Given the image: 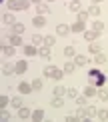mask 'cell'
Wrapping results in <instances>:
<instances>
[{
	"mask_svg": "<svg viewBox=\"0 0 108 122\" xmlns=\"http://www.w3.org/2000/svg\"><path fill=\"white\" fill-rule=\"evenodd\" d=\"M54 42H56L54 36H44V44L46 46H54Z\"/></svg>",
	"mask_w": 108,
	"mask_h": 122,
	"instance_id": "obj_37",
	"label": "cell"
},
{
	"mask_svg": "<svg viewBox=\"0 0 108 122\" xmlns=\"http://www.w3.org/2000/svg\"><path fill=\"white\" fill-rule=\"evenodd\" d=\"M18 90H20V94H30L32 92V84H26V82H22V84H18Z\"/></svg>",
	"mask_w": 108,
	"mask_h": 122,
	"instance_id": "obj_10",
	"label": "cell"
},
{
	"mask_svg": "<svg viewBox=\"0 0 108 122\" xmlns=\"http://www.w3.org/2000/svg\"><path fill=\"white\" fill-rule=\"evenodd\" d=\"M88 16H90L88 12H78V22H86V20H88Z\"/></svg>",
	"mask_w": 108,
	"mask_h": 122,
	"instance_id": "obj_39",
	"label": "cell"
},
{
	"mask_svg": "<svg viewBox=\"0 0 108 122\" xmlns=\"http://www.w3.org/2000/svg\"><path fill=\"white\" fill-rule=\"evenodd\" d=\"M98 98L102 100V102H106V100H108V88H102V90H100V92H98Z\"/></svg>",
	"mask_w": 108,
	"mask_h": 122,
	"instance_id": "obj_32",
	"label": "cell"
},
{
	"mask_svg": "<svg viewBox=\"0 0 108 122\" xmlns=\"http://www.w3.org/2000/svg\"><path fill=\"white\" fill-rule=\"evenodd\" d=\"M98 118L100 120H108V110H98Z\"/></svg>",
	"mask_w": 108,
	"mask_h": 122,
	"instance_id": "obj_40",
	"label": "cell"
},
{
	"mask_svg": "<svg viewBox=\"0 0 108 122\" xmlns=\"http://www.w3.org/2000/svg\"><path fill=\"white\" fill-rule=\"evenodd\" d=\"M28 70V62L26 60H18L16 62V74H24Z\"/></svg>",
	"mask_w": 108,
	"mask_h": 122,
	"instance_id": "obj_6",
	"label": "cell"
},
{
	"mask_svg": "<svg viewBox=\"0 0 108 122\" xmlns=\"http://www.w3.org/2000/svg\"><path fill=\"white\" fill-rule=\"evenodd\" d=\"M64 94H66L64 86H54V96H64Z\"/></svg>",
	"mask_w": 108,
	"mask_h": 122,
	"instance_id": "obj_31",
	"label": "cell"
},
{
	"mask_svg": "<svg viewBox=\"0 0 108 122\" xmlns=\"http://www.w3.org/2000/svg\"><path fill=\"white\" fill-rule=\"evenodd\" d=\"M84 94L88 96V98H92V96H96V88H94V86H86V88H84Z\"/></svg>",
	"mask_w": 108,
	"mask_h": 122,
	"instance_id": "obj_26",
	"label": "cell"
},
{
	"mask_svg": "<svg viewBox=\"0 0 108 122\" xmlns=\"http://www.w3.org/2000/svg\"><path fill=\"white\" fill-rule=\"evenodd\" d=\"M6 104H8V96H4V94H2V96H0V106L4 108Z\"/></svg>",
	"mask_w": 108,
	"mask_h": 122,
	"instance_id": "obj_43",
	"label": "cell"
},
{
	"mask_svg": "<svg viewBox=\"0 0 108 122\" xmlns=\"http://www.w3.org/2000/svg\"><path fill=\"white\" fill-rule=\"evenodd\" d=\"M30 0H8V10H28Z\"/></svg>",
	"mask_w": 108,
	"mask_h": 122,
	"instance_id": "obj_2",
	"label": "cell"
},
{
	"mask_svg": "<svg viewBox=\"0 0 108 122\" xmlns=\"http://www.w3.org/2000/svg\"><path fill=\"white\" fill-rule=\"evenodd\" d=\"M14 52H16V48H14L12 46V44H10V46H6V44H4V46H2V54H4V56H14Z\"/></svg>",
	"mask_w": 108,
	"mask_h": 122,
	"instance_id": "obj_12",
	"label": "cell"
},
{
	"mask_svg": "<svg viewBox=\"0 0 108 122\" xmlns=\"http://www.w3.org/2000/svg\"><path fill=\"white\" fill-rule=\"evenodd\" d=\"M40 42H44V38H40V34H34V36H32V44H34V46H38Z\"/></svg>",
	"mask_w": 108,
	"mask_h": 122,
	"instance_id": "obj_38",
	"label": "cell"
},
{
	"mask_svg": "<svg viewBox=\"0 0 108 122\" xmlns=\"http://www.w3.org/2000/svg\"><path fill=\"white\" fill-rule=\"evenodd\" d=\"M86 112H88V118H94V116H98V108L90 104L88 108H86Z\"/></svg>",
	"mask_w": 108,
	"mask_h": 122,
	"instance_id": "obj_22",
	"label": "cell"
},
{
	"mask_svg": "<svg viewBox=\"0 0 108 122\" xmlns=\"http://www.w3.org/2000/svg\"><path fill=\"white\" fill-rule=\"evenodd\" d=\"M12 32H14V34H24V32H26V26H24L22 22H16V24L12 26Z\"/></svg>",
	"mask_w": 108,
	"mask_h": 122,
	"instance_id": "obj_13",
	"label": "cell"
},
{
	"mask_svg": "<svg viewBox=\"0 0 108 122\" xmlns=\"http://www.w3.org/2000/svg\"><path fill=\"white\" fill-rule=\"evenodd\" d=\"M98 76H100V72H98L96 68H92V70H90V78H92V82H94V80L98 78Z\"/></svg>",
	"mask_w": 108,
	"mask_h": 122,
	"instance_id": "obj_41",
	"label": "cell"
},
{
	"mask_svg": "<svg viewBox=\"0 0 108 122\" xmlns=\"http://www.w3.org/2000/svg\"><path fill=\"white\" fill-rule=\"evenodd\" d=\"M50 104H52L54 108H60V106L64 104V100H62V96H54V98L50 100Z\"/></svg>",
	"mask_w": 108,
	"mask_h": 122,
	"instance_id": "obj_21",
	"label": "cell"
},
{
	"mask_svg": "<svg viewBox=\"0 0 108 122\" xmlns=\"http://www.w3.org/2000/svg\"><path fill=\"white\" fill-rule=\"evenodd\" d=\"M74 68H76V62H66L64 64V72L66 74H72V72H74Z\"/></svg>",
	"mask_w": 108,
	"mask_h": 122,
	"instance_id": "obj_23",
	"label": "cell"
},
{
	"mask_svg": "<svg viewBox=\"0 0 108 122\" xmlns=\"http://www.w3.org/2000/svg\"><path fill=\"white\" fill-rule=\"evenodd\" d=\"M66 96H68V98H76V96H78V90L76 88H66Z\"/></svg>",
	"mask_w": 108,
	"mask_h": 122,
	"instance_id": "obj_34",
	"label": "cell"
},
{
	"mask_svg": "<svg viewBox=\"0 0 108 122\" xmlns=\"http://www.w3.org/2000/svg\"><path fill=\"white\" fill-rule=\"evenodd\" d=\"M98 36H100V32H96L94 28L88 30V32H84V38L88 40V42H96V40H98Z\"/></svg>",
	"mask_w": 108,
	"mask_h": 122,
	"instance_id": "obj_4",
	"label": "cell"
},
{
	"mask_svg": "<svg viewBox=\"0 0 108 122\" xmlns=\"http://www.w3.org/2000/svg\"><path fill=\"white\" fill-rule=\"evenodd\" d=\"M32 2H36V4H40V2H42V0H32Z\"/></svg>",
	"mask_w": 108,
	"mask_h": 122,
	"instance_id": "obj_46",
	"label": "cell"
},
{
	"mask_svg": "<svg viewBox=\"0 0 108 122\" xmlns=\"http://www.w3.org/2000/svg\"><path fill=\"white\" fill-rule=\"evenodd\" d=\"M32 24H34L36 28H42L44 24H46V18H44V16H40V14H38V16H34V20H32Z\"/></svg>",
	"mask_w": 108,
	"mask_h": 122,
	"instance_id": "obj_14",
	"label": "cell"
},
{
	"mask_svg": "<svg viewBox=\"0 0 108 122\" xmlns=\"http://www.w3.org/2000/svg\"><path fill=\"white\" fill-rule=\"evenodd\" d=\"M86 100H88V96H76V104H78V106H84L86 104Z\"/></svg>",
	"mask_w": 108,
	"mask_h": 122,
	"instance_id": "obj_36",
	"label": "cell"
},
{
	"mask_svg": "<svg viewBox=\"0 0 108 122\" xmlns=\"http://www.w3.org/2000/svg\"><path fill=\"white\" fill-rule=\"evenodd\" d=\"M74 62H76V66H88V64H92L86 56H82V54H78V56L74 58Z\"/></svg>",
	"mask_w": 108,
	"mask_h": 122,
	"instance_id": "obj_8",
	"label": "cell"
},
{
	"mask_svg": "<svg viewBox=\"0 0 108 122\" xmlns=\"http://www.w3.org/2000/svg\"><path fill=\"white\" fill-rule=\"evenodd\" d=\"M76 116H78V120H90V118H88V112H86V108H82V106L76 110Z\"/></svg>",
	"mask_w": 108,
	"mask_h": 122,
	"instance_id": "obj_16",
	"label": "cell"
},
{
	"mask_svg": "<svg viewBox=\"0 0 108 122\" xmlns=\"http://www.w3.org/2000/svg\"><path fill=\"white\" fill-rule=\"evenodd\" d=\"M2 22L8 24V26H14V24H16V16H14L12 12H4L2 14Z\"/></svg>",
	"mask_w": 108,
	"mask_h": 122,
	"instance_id": "obj_3",
	"label": "cell"
},
{
	"mask_svg": "<svg viewBox=\"0 0 108 122\" xmlns=\"http://www.w3.org/2000/svg\"><path fill=\"white\" fill-rule=\"evenodd\" d=\"M32 120H36V122H40V120H44V110H34L32 112Z\"/></svg>",
	"mask_w": 108,
	"mask_h": 122,
	"instance_id": "obj_20",
	"label": "cell"
},
{
	"mask_svg": "<svg viewBox=\"0 0 108 122\" xmlns=\"http://www.w3.org/2000/svg\"><path fill=\"white\" fill-rule=\"evenodd\" d=\"M104 80H106V76H104V74H100L98 78L94 80V84H98V86H102V84H104Z\"/></svg>",
	"mask_w": 108,
	"mask_h": 122,
	"instance_id": "obj_42",
	"label": "cell"
},
{
	"mask_svg": "<svg viewBox=\"0 0 108 122\" xmlns=\"http://www.w3.org/2000/svg\"><path fill=\"white\" fill-rule=\"evenodd\" d=\"M2 72H4V74H12V72H16V64H10V62L4 64V66H2Z\"/></svg>",
	"mask_w": 108,
	"mask_h": 122,
	"instance_id": "obj_18",
	"label": "cell"
},
{
	"mask_svg": "<svg viewBox=\"0 0 108 122\" xmlns=\"http://www.w3.org/2000/svg\"><path fill=\"white\" fill-rule=\"evenodd\" d=\"M48 2H52V0H48Z\"/></svg>",
	"mask_w": 108,
	"mask_h": 122,
	"instance_id": "obj_47",
	"label": "cell"
},
{
	"mask_svg": "<svg viewBox=\"0 0 108 122\" xmlns=\"http://www.w3.org/2000/svg\"><path fill=\"white\" fill-rule=\"evenodd\" d=\"M56 32H58V36H68L72 30H70V26H66V24H58V26H56Z\"/></svg>",
	"mask_w": 108,
	"mask_h": 122,
	"instance_id": "obj_5",
	"label": "cell"
},
{
	"mask_svg": "<svg viewBox=\"0 0 108 122\" xmlns=\"http://www.w3.org/2000/svg\"><path fill=\"white\" fill-rule=\"evenodd\" d=\"M92 28H94L96 32H102V30H104V22H102V20H96V22L92 24Z\"/></svg>",
	"mask_w": 108,
	"mask_h": 122,
	"instance_id": "obj_28",
	"label": "cell"
},
{
	"mask_svg": "<svg viewBox=\"0 0 108 122\" xmlns=\"http://www.w3.org/2000/svg\"><path fill=\"white\" fill-rule=\"evenodd\" d=\"M92 2H94V4H100V2H102V0H92Z\"/></svg>",
	"mask_w": 108,
	"mask_h": 122,
	"instance_id": "obj_45",
	"label": "cell"
},
{
	"mask_svg": "<svg viewBox=\"0 0 108 122\" xmlns=\"http://www.w3.org/2000/svg\"><path fill=\"white\" fill-rule=\"evenodd\" d=\"M2 120H10V114H8L4 108H2Z\"/></svg>",
	"mask_w": 108,
	"mask_h": 122,
	"instance_id": "obj_44",
	"label": "cell"
},
{
	"mask_svg": "<svg viewBox=\"0 0 108 122\" xmlns=\"http://www.w3.org/2000/svg\"><path fill=\"white\" fill-rule=\"evenodd\" d=\"M88 14H90V16H100V8L94 4V6H90V8H88Z\"/></svg>",
	"mask_w": 108,
	"mask_h": 122,
	"instance_id": "obj_30",
	"label": "cell"
},
{
	"mask_svg": "<svg viewBox=\"0 0 108 122\" xmlns=\"http://www.w3.org/2000/svg\"><path fill=\"white\" fill-rule=\"evenodd\" d=\"M32 88H34V90H42V80H40V78H34V80H32Z\"/></svg>",
	"mask_w": 108,
	"mask_h": 122,
	"instance_id": "obj_35",
	"label": "cell"
},
{
	"mask_svg": "<svg viewBox=\"0 0 108 122\" xmlns=\"http://www.w3.org/2000/svg\"><path fill=\"white\" fill-rule=\"evenodd\" d=\"M72 32H84V22H76V24H72Z\"/></svg>",
	"mask_w": 108,
	"mask_h": 122,
	"instance_id": "obj_25",
	"label": "cell"
},
{
	"mask_svg": "<svg viewBox=\"0 0 108 122\" xmlns=\"http://www.w3.org/2000/svg\"><path fill=\"white\" fill-rule=\"evenodd\" d=\"M24 54L26 56H36L38 54V48L36 46H24Z\"/></svg>",
	"mask_w": 108,
	"mask_h": 122,
	"instance_id": "obj_19",
	"label": "cell"
},
{
	"mask_svg": "<svg viewBox=\"0 0 108 122\" xmlns=\"http://www.w3.org/2000/svg\"><path fill=\"white\" fill-rule=\"evenodd\" d=\"M50 48H52V46H46V44H44L42 48H38V54L42 58H50V56H52V50H50Z\"/></svg>",
	"mask_w": 108,
	"mask_h": 122,
	"instance_id": "obj_7",
	"label": "cell"
},
{
	"mask_svg": "<svg viewBox=\"0 0 108 122\" xmlns=\"http://www.w3.org/2000/svg\"><path fill=\"white\" fill-rule=\"evenodd\" d=\"M62 74H64V70H58L56 66H44V76H48L52 80H60Z\"/></svg>",
	"mask_w": 108,
	"mask_h": 122,
	"instance_id": "obj_1",
	"label": "cell"
},
{
	"mask_svg": "<svg viewBox=\"0 0 108 122\" xmlns=\"http://www.w3.org/2000/svg\"><path fill=\"white\" fill-rule=\"evenodd\" d=\"M10 104H12L14 108H20V106H22V98H20V96H14V98L10 100Z\"/></svg>",
	"mask_w": 108,
	"mask_h": 122,
	"instance_id": "obj_29",
	"label": "cell"
},
{
	"mask_svg": "<svg viewBox=\"0 0 108 122\" xmlns=\"http://www.w3.org/2000/svg\"><path fill=\"white\" fill-rule=\"evenodd\" d=\"M18 116H20L22 120L30 118V116H32V114H30V108H26V106H20V108H18Z\"/></svg>",
	"mask_w": 108,
	"mask_h": 122,
	"instance_id": "obj_11",
	"label": "cell"
},
{
	"mask_svg": "<svg viewBox=\"0 0 108 122\" xmlns=\"http://www.w3.org/2000/svg\"><path fill=\"white\" fill-rule=\"evenodd\" d=\"M100 48H102V46H100L98 42H92V44H90V52H92V54H98Z\"/></svg>",
	"mask_w": 108,
	"mask_h": 122,
	"instance_id": "obj_33",
	"label": "cell"
},
{
	"mask_svg": "<svg viewBox=\"0 0 108 122\" xmlns=\"http://www.w3.org/2000/svg\"><path fill=\"white\" fill-rule=\"evenodd\" d=\"M10 44H12V46H22V38H20V34H12V36H10Z\"/></svg>",
	"mask_w": 108,
	"mask_h": 122,
	"instance_id": "obj_17",
	"label": "cell"
},
{
	"mask_svg": "<svg viewBox=\"0 0 108 122\" xmlns=\"http://www.w3.org/2000/svg\"><path fill=\"white\" fill-rule=\"evenodd\" d=\"M64 54H66L68 58L76 56V48H74V46H66V48H64Z\"/></svg>",
	"mask_w": 108,
	"mask_h": 122,
	"instance_id": "obj_27",
	"label": "cell"
},
{
	"mask_svg": "<svg viewBox=\"0 0 108 122\" xmlns=\"http://www.w3.org/2000/svg\"><path fill=\"white\" fill-rule=\"evenodd\" d=\"M68 10H72V12H80V0H70L68 2Z\"/></svg>",
	"mask_w": 108,
	"mask_h": 122,
	"instance_id": "obj_15",
	"label": "cell"
},
{
	"mask_svg": "<svg viewBox=\"0 0 108 122\" xmlns=\"http://www.w3.org/2000/svg\"><path fill=\"white\" fill-rule=\"evenodd\" d=\"M36 12L38 14H50V6L44 4V2H40V4H36Z\"/></svg>",
	"mask_w": 108,
	"mask_h": 122,
	"instance_id": "obj_9",
	"label": "cell"
},
{
	"mask_svg": "<svg viewBox=\"0 0 108 122\" xmlns=\"http://www.w3.org/2000/svg\"><path fill=\"white\" fill-rule=\"evenodd\" d=\"M94 62L98 64V66H102V64L106 66V62H108V60H106V56H104V54H100V52H98V54H96V60H94Z\"/></svg>",
	"mask_w": 108,
	"mask_h": 122,
	"instance_id": "obj_24",
	"label": "cell"
}]
</instances>
